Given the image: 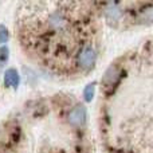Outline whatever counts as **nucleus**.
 <instances>
[{
    "mask_svg": "<svg viewBox=\"0 0 153 153\" xmlns=\"http://www.w3.org/2000/svg\"><path fill=\"white\" fill-rule=\"evenodd\" d=\"M98 53L94 46L86 45L75 54V66L81 73H87L94 69L97 63Z\"/></svg>",
    "mask_w": 153,
    "mask_h": 153,
    "instance_id": "nucleus-1",
    "label": "nucleus"
},
{
    "mask_svg": "<svg viewBox=\"0 0 153 153\" xmlns=\"http://www.w3.org/2000/svg\"><path fill=\"white\" fill-rule=\"evenodd\" d=\"M122 76V69L118 65H111L108 67V70L105 71L102 79H101V87L102 91L106 95H110L114 93V90L118 87V83L121 81Z\"/></svg>",
    "mask_w": 153,
    "mask_h": 153,
    "instance_id": "nucleus-2",
    "label": "nucleus"
},
{
    "mask_svg": "<svg viewBox=\"0 0 153 153\" xmlns=\"http://www.w3.org/2000/svg\"><path fill=\"white\" fill-rule=\"evenodd\" d=\"M87 111L82 103H75L67 111V124L73 128H82L86 122Z\"/></svg>",
    "mask_w": 153,
    "mask_h": 153,
    "instance_id": "nucleus-3",
    "label": "nucleus"
},
{
    "mask_svg": "<svg viewBox=\"0 0 153 153\" xmlns=\"http://www.w3.org/2000/svg\"><path fill=\"white\" fill-rule=\"evenodd\" d=\"M103 13L105 18L111 26H117L122 19V7L120 3L117 1H111V3H105L103 4Z\"/></svg>",
    "mask_w": 153,
    "mask_h": 153,
    "instance_id": "nucleus-4",
    "label": "nucleus"
},
{
    "mask_svg": "<svg viewBox=\"0 0 153 153\" xmlns=\"http://www.w3.org/2000/svg\"><path fill=\"white\" fill-rule=\"evenodd\" d=\"M3 83L5 87H12V89H18L19 83H20V76L15 69H8L4 71L3 76Z\"/></svg>",
    "mask_w": 153,
    "mask_h": 153,
    "instance_id": "nucleus-5",
    "label": "nucleus"
},
{
    "mask_svg": "<svg viewBox=\"0 0 153 153\" xmlns=\"http://www.w3.org/2000/svg\"><path fill=\"white\" fill-rule=\"evenodd\" d=\"M94 94H95V83L94 82H91V83H89L86 87H85L83 90V98L86 102H90V101H93V98H94Z\"/></svg>",
    "mask_w": 153,
    "mask_h": 153,
    "instance_id": "nucleus-6",
    "label": "nucleus"
},
{
    "mask_svg": "<svg viewBox=\"0 0 153 153\" xmlns=\"http://www.w3.org/2000/svg\"><path fill=\"white\" fill-rule=\"evenodd\" d=\"M8 58H10V50H8L7 46H1L0 47V67L7 63Z\"/></svg>",
    "mask_w": 153,
    "mask_h": 153,
    "instance_id": "nucleus-7",
    "label": "nucleus"
},
{
    "mask_svg": "<svg viewBox=\"0 0 153 153\" xmlns=\"http://www.w3.org/2000/svg\"><path fill=\"white\" fill-rule=\"evenodd\" d=\"M8 39H10V32H8L7 27L0 24V43H7Z\"/></svg>",
    "mask_w": 153,
    "mask_h": 153,
    "instance_id": "nucleus-8",
    "label": "nucleus"
}]
</instances>
